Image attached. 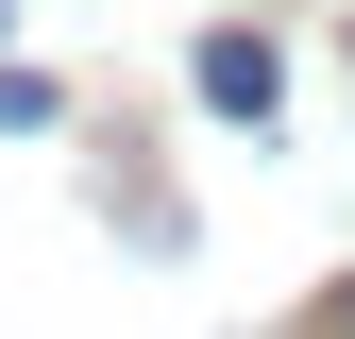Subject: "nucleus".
<instances>
[{
  "label": "nucleus",
  "instance_id": "f257e3e1",
  "mask_svg": "<svg viewBox=\"0 0 355 339\" xmlns=\"http://www.w3.org/2000/svg\"><path fill=\"white\" fill-rule=\"evenodd\" d=\"M187 85H203L220 119H271V102H288V68H271V34H203V68H187Z\"/></svg>",
  "mask_w": 355,
  "mask_h": 339
},
{
  "label": "nucleus",
  "instance_id": "f03ea898",
  "mask_svg": "<svg viewBox=\"0 0 355 339\" xmlns=\"http://www.w3.org/2000/svg\"><path fill=\"white\" fill-rule=\"evenodd\" d=\"M51 119H68V102H51V68H0V136H51Z\"/></svg>",
  "mask_w": 355,
  "mask_h": 339
}]
</instances>
